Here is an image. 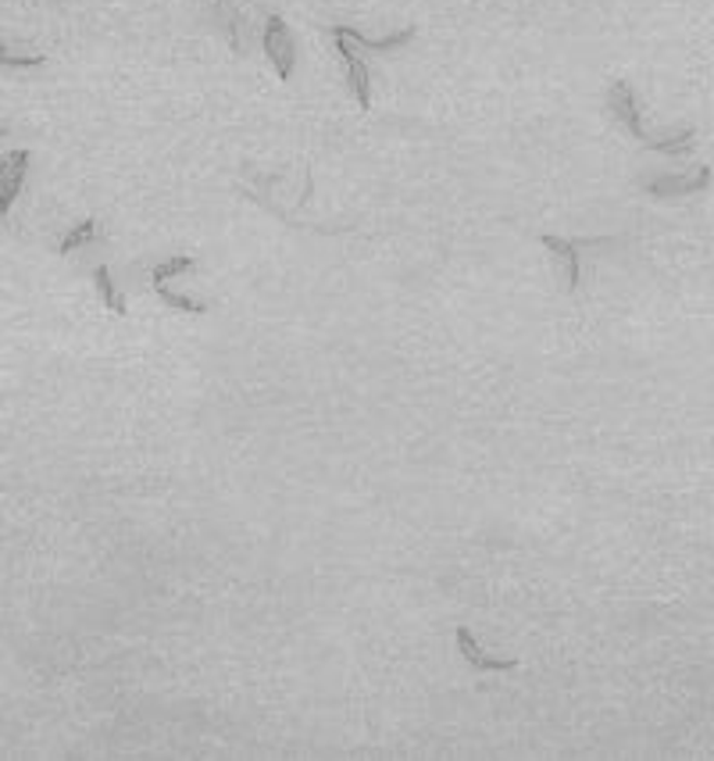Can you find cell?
I'll return each mask as SVG.
<instances>
[{
	"label": "cell",
	"instance_id": "30bf717a",
	"mask_svg": "<svg viewBox=\"0 0 714 761\" xmlns=\"http://www.w3.org/2000/svg\"><path fill=\"white\" fill-rule=\"evenodd\" d=\"M97 237H101V229H97L93 218H82V223L76 229H68L65 240L58 243V254H72V251H79V248H90Z\"/></svg>",
	"mask_w": 714,
	"mask_h": 761
},
{
	"label": "cell",
	"instance_id": "5b68a950",
	"mask_svg": "<svg viewBox=\"0 0 714 761\" xmlns=\"http://www.w3.org/2000/svg\"><path fill=\"white\" fill-rule=\"evenodd\" d=\"M29 151H11L0 157V215L11 212V204L18 201L22 193V182H26V172H29Z\"/></svg>",
	"mask_w": 714,
	"mask_h": 761
},
{
	"label": "cell",
	"instance_id": "277c9868",
	"mask_svg": "<svg viewBox=\"0 0 714 761\" xmlns=\"http://www.w3.org/2000/svg\"><path fill=\"white\" fill-rule=\"evenodd\" d=\"M332 40H336V54L343 61V68H347V86H350L357 107L368 112V107H372V72H368L365 58L357 54V47L350 40H343V36H332Z\"/></svg>",
	"mask_w": 714,
	"mask_h": 761
},
{
	"label": "cell",
	"instance_id": "3957f363",
	"mask_svg": "<svg viewBox=\"0 0 714 761\" xmlns=\"http://www.w3.org/2000/svg\"><path fill=\"white\" fill-rule=\"evenodd\" d=\"M711 187V168L707 165H697L689 172H672V176H658L647 182V193L658 201H668V198H689V193H700Z\"/></svg>",
	"mask_w": 714,
	"mask_h": 761
},
{
	"label": "cell",
	"instance_id": "8fae6325",
	"mask_svg": "<svg viewBox=\"0 0 714 761\" xmlns=\"http://www.w3.org/2000/svg\"><path fill=\"white\" fill-rule=\"evenodd\" d=\"M157 297H162L168 308H176V312H187V315H207V304L204 301H193V297H182V293H171L165 282H157Z\"/></svg>",
	"mask_w": 714,
	"mask_h": 761
},
{
	"label": "cell",
	"instance_id": "9a60e30c",
	"mask_svg": "<svg viewBox=\"0 0 714 761\" xmlns=\"http://www.w3.org/2000/svg\"><path fill=\"white\" fill-rule=\"evenodd\" d=\"M215 4H218V0H215Z\"/></svg>",
	"mask_w": 714,
	"mask_h": 761
},
{
	"label": "cell",
	"instance_id": "52a82bcc",
	"mask_svg": "<svg viewBox=\"0 0 714 761\" xmlns=\"http://www.w3.org/2000/svg\"><path fill=\"white\" fill-rule=\"evenodd\" d=\"M458 650H461V658L468 661V665L479 669V672L519 669V658H494V655H486V650L475 644V636H472V630H468V625H458Z\"/></svg>",
	"mask_w": 714,
	"mask_h": 761
},
{
	"label": "cell",
	"instance_id": "2e32d148",
	"mask_svg": "<svg viewBox=\"0 0 714 761\" xmlns=\"http://www.w3.org/2000/svg\"><path fill=\"white\" fill-rule=\"evenodd\" d=\"M0 218H4V215H0Z\"/></svg>",
	"mask_w": 714,
	"mask_h": 761
},
{
	"label": "cell",
	"instance_id": "6da1fadb",
	"mask_svg": "<svg viewBox=\"0 0 714 761\" xmlns=\"http://www.w3.org/2000/svg\"><path fill=\"white\" fill-rule=\"evenodd\" d=\"M608 112L614 115V122H622L639 143L650 147V151H658V154H689L693 151L697 129H679V132H672V137H654V132L643 126V115H639V107H636V93L625 79H614L608 86Z\"/></svg>",
	"mask_w": 714,
	"mask_h": 761
},
{
	"label": "cell",
	"instance_id": "ba28073f",
	"mask_svg": "<svg viewBox=\"0 0 714 761\" xmlns=\"http://www.w3.org/2000/svg\"><path fill=\"white\" fill-rule=\"evenodd\" d=\"M329 36H343V40H350L354 47H365V51L386 54V51H397V47H408V43L415 40V26H404V29H397V33L383 36V40H372V36H365L361 29H350V26H332Z\"/></svg>",
	"mask_w": 714,
	"mask_h": 761
},
{
	"label": "cell",
	"instance_id": "5bb4252c",
	"mask_svg": "<svg viewBox=\"0 0 714 761\" xmlns=\"http://www.w3.org/2000/svg\"><path fill=\"white\" fill-rule=\"evenodd\" d=\"M0 137H4V129H0Z\"/></svg>",
	"mask_w": 714,
	"mask_h": 761
},
{
	"label": "cell",
	"instance_id": "7c38bea8",
	"mask_svg": "<svg viewBox=\"0 0 714 761\" xmlns=\"http://www.w3.org/2000/svg\"><path fill=\"white\" fill-rule=\"evenodd\" d=\"M190 268H196V257H187V254H176V257H168V262H162L151 272V282L157 287V282H168L171 276H179V272H190Z\"/></svg>",
	"mask_w": 714,
	"mask_h": 761
},
{
	"label": "cell",
	"instance_id": "8992f818",
	"mask_svg": "<svg viewBox=\"0 0 714 761\" xmlns=\"http://www.w3.org/2000/svg\"><path fill=\"white\" fill-rule=\"evenodd\" d=\"M597 243H611V240L608 237L564 240V237H553V232H547V237H544V248H550L553 254L561 257V265L569 268V290H578V282H583V262H578V251L597 248Z\"/></svg>",
	"mask_w": 714,
	"mask_h": 761
},
{
	"label": "cell",
	"instance_id": "7a4b0ae2",
	"mask_svg": "<svg viewBox=\"0 0 714 761\" xmlns=\"http://www.w3.org/2000/svg\"><path fill=\"white\" fill-rule=\"evenodd\" d=\"M265 54L272 61L279 79H293V68H297V40H293V29L286 26L282 15H268L265 22Z\"/></svg>",
	"mask_w": 714,
	"mask_h": 761
},
{
	"label": "cell",
	"instance_id": "4fadbf2b",
	"mask_svg": "<svg viewBox=\"0 0 714 761\" xmlns=\"http://www.w3.org/2000/svg\"><path fill=\"white\" fill-rule=\"evenodd\" d=\"M43 54H18L15 47L4 43V36H0V65L4 68H40L43 65Z\"/></svg>",
	"mask_w": 714,
	"mask_h": 761
},
{
	"label": "cell",
	"instance_id": "9c48e42d",
	"mask_svg": "<svg viewBox=\"0 0 714 761\" xmlns=\"http://www.w3.org/2000/svg\"><path fill=\"white\" fill-rule=\"evenodd\" d=\"M93 282H97V293H101L104 308L111 315H129V304H126V297H122V290L115 287V279H111V268L107 265H97L93 268Z\"/></svg>",
	"mask_w": 714,
	"mask_h": 761
}]
</instances>
